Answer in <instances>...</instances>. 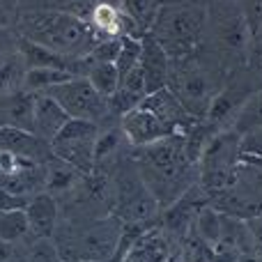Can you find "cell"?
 <instances>
[{"mask_svg":"<svg viewBox=\"0 0 262 262\" xmlns=\"http://www.w3.org/2000/svg\"><path fill=\"white\" fill-rule=\"evenodd\" d=\"M134 166L159 203V209L170 207L198 182V168L186 154L184 134H172L145 147H134Z\"/></svg>","mask_w":262,"mask_h":262,"instance_id":"6da1fadb","label":"cell"},{"mask_svg":"<svg viewBox=\"0 0 262 262\" xmlns=\"http://www.w3.org/2000/svg\"><path fill=\"white\" fill-rule=\"evenodd\" d=\"M18 35L69 60L88 58L99 41L88 18L64 9H26L18 14Z\"/></svg>","mask_w":262,"mask_h":262,"instance_id":"7a4b0ae2","label":"cell"},{"mask_svg":"<svg viewBox=\"0 0 262 262\" xmlns=\"http://www.w3.org/2000/svg\"><path fill=\"white\" fill-rule=\"evenodd\" d=\"M149 35L168 58H186L203 46L207 35V7L195 0H182V3H163L157 7Z\"/></svg>","mask_w":262,"mask_h":262,"instance_id":"3957f363","label":"cell"},{"mask_svg":"<svg viewBox=\"0 0 262 262\" xmlns=\"http://www.w3.org/2000/svg\"><path fill=\"white\" fill-rule=\"evenodd\" d=\"M212 41L214 60L221 69L239 67L246 62L253 32L246 21L242 3L237 0H214L207 5V35Z\"/></svg>","mask_w":262,"mask_h":262,"instance_id":"277c9868","label":"cell"},{"mask_svg":"<svg viewBox=\"0 0 262 262\" xmlns=\"http://www.w3.org/2000/svg\"><path fill=\"white\" fill-rule=\"evenodd\" d=\"M219 72L223 69L214 58L209 62H203L195 53L175 58L170 60L168 69V90L177 97L186 113L193 115L195 120H205L212 99L223 88L219 81Z\"/></svg>","mask_w":262,"mask_h":262,"instance_id":"5b68a950","label":"cell"},{"mask_svg":"<svg viewBox=\"0 0 262 262\" xmlns=\"http://www.w3.org/2000/svg\"><path fill=\"white\" fill-rule=\"evenodd\" d=\"M242 163V140L232 129H221L207 140L198 163V184L212 198L232 182Z\"/></svg>","mask_w":262,"mask_h":262,"instance_id":"8992f818","label":"cell"},{"mask_svg":"<svg viewBox=\"0 0 262 262\" xmlns=\"http://www.w3.org/2000/svg\"><path fill=\"white\" fill-rule=\"evenodd\" d=\"M120 235H122V221L118 216H108L58 242V249L62 262H113Z\"/></svg>","mask_w":262,"mask_h":262,"instance_id":"52a82bcc","label":"cell"},{"mask_svg":"<svg viewBox=\"0 0 262 262\" xmlns=\"http://www.w3.org/2000/svg\"><path fill=\"white\" fill-rule=\"evenodd\" d=\"M212 205L219 212L244 221L262 214V168L242 161L230 184L212 195Z\"/></svg>","mask_w":262,"mask_h":262,"instance_id":"ba28073f","label":"cell"},{"mask_svg":"<svg viewBox=\"0 0 262 262\" xmlns=\"http://www.w3.org/2000/svg\"><path fill=\"white\" fill-rule=\"evenodd\" d=\"M46 95L53 97L72 120H85V122L99 124L101 120L113 115L111 101L104 95H99L85 76L69 78V81L51 88Z\"/></svg>","mask_w":262,"mask_h":262,"instance_id":"9c48e42d","label":"cell"},{"mask_svg":"<svg viewBox=\"0 0 262 262\" xmlns=\"http://www.w3.org/2000/svg\"><path fill=\"white\" fill-rule=\"evenodd\" d=\"M99 136V124L85 122V120H72L60 129V134L53 138L51 149L58 159L72 163L83 175L95 172V145Z\"/></svg>","mask_w":262,"mask_h":262,"instance_id":"30bf717a","label":"cell"},{"mask_svg":"<svg viewBox=\"0 0 262 262\" xmlns=\"http://www.w3.org/2000/svg\"><path fill=\"white\" fill-rule=\"evenodd\" d=\"M115 193V216L122 223H152L159 212V203L145 182L140 180L138 170H124L118 175L113 186Z\"/></svg>","mask_w":262,"mask_h":262,"instance_id":"8fae6325","label":"cell"},{"mask_svg":"<svg viewBox=\"0 0 262 262\" xmlns=\"http://www.w3.org/2000/svg\"><path fill=\"white\" fill-rule=\"evenodd\" d=\"M120 129H122L129 147H145V145L175 134L159 115H154L152 111L140 104L120 118Z\"/></svg>","mask_w":262,"mask_h":262,"instance_id":"7c38bea8","label":"cell"},{"mask_svg":"<svg viewBox=\"0 0 262 262\" xmlns=\"http://www.w3.org/2000/svg\"><path fill=\"white\" fill-rule=\"evenodd\" d=\"M209 203H212L209 193L195 182L184 195H180L170 207H166V214H163V230H168L175 237H184L186 232L193 228V221H195V216H198V212Z\"/></svg>","mask_w":262,"mask_h":262,"instance_id":"4fadbf2b","label":"cell"},{"mask_svg":"<svg viewBox=\"0 0 262 262\" xmlns=\"http://www.w3.org/2000/svg\"><path fill=\"white\" fill-rule=\"evenodd\" d=\"M230 129L242 140V157L244 154H262V90L249 95L242 104Z\"/></svg>","mask_w":262,"mask_h":262,"instance_id":"5bb4252c","label":"cell"},{"mask_svg":"<svg viewBox=\"0 0 262 262\" xmlns=\"http://www.w3.org/2000/svg\"><path fill=\"white\" fill-rule=\"evenodd\" d=\"M0 152L16 154V157L35 163H46L53 157L51 145L41 140L39 136L18 127H5V124H0Z\"/></svg>","mask_w":262,"mask_h":262,"instance_id":"9a60e30c","label":"cell"},{"mask_svg":"<svg viewBox=\"0 0 262 262\" xmlns=\"http://www.w3.org/2000/svg\"><path fill=\"white\" fill-rule=\"evenodd\" d=\"M138 69H140V74H143V81H145V90H147V95L168 88V69H170V58H168V53L149 35L140 37Z\"/></svg>","mask_w":262,"mask_h":262,"instance_id":"2e32d148","label":"cell"},{"mask_svg":"<svg viewBox=\"0 0 262 262\" xmlns=\"http://www.w3.org/2000/svg\"><path fill=\"white\" fill-rule=\"evenodd\" d=\"M140 106H145V108H149L154 115H159L175 134H184L186 129H191L195 122H198L193 115L186 113V108L177 101V97L172 95L168 88L147 95L143 101H140Z\"/></svg>","mask_w":262,"mask_h":262,"instance_id":"e0dca14e","label":"cell"},{"mask_svg":"<svg viewBox=\"0 0 262 262\" xmlns=\"http://www.w3.org/2000/svg\"><path fill=\"white\" fill-rule=\"evenodd\" d=\"M251 90L244 85H223L219 90V95L212 99L209 104V111L205 115V122L212 124L214 129H230L232 120L237 118L242 104L249 99Z\"/></svg>","mask_w":262,"mask_h":262,"instance_id":"ac0fdd59","label":"cell"},{"mask_svg":"<svg viewBox=\"0 0 262 262\" xmlns=\"http://www.w3.org/2000/svg\"><path fill=\"white\" fill-rule=\"evenodd\" d=\"M67 122L69 115L64 113V108L53 97H49L46 92L35 97V122H32V134L35 136H39L41 140L51 145Z\"/></svg>","mask_w":262,"mask_h":262,"instance_id":"d6986e66","label":"cell"},{"mask_svg":"<svg viewBox=\"0 0 262 262\" xmlns=\"http://www.w3.org/2000/svg\"><path fill=\"white\" fill-rule=\"evenodd\" d=\"M28 223H30V235L35 239L51 237L58 228V203L51 193H35L28 200Z\"/></svg>","mask_w":262,"mask_h":262,"instance_id":"ffe728a7","label":"cell"},{"mask_svg":"<svg viewBox=\"0 0 262 262\" xmlns=\"http://www.w3.org/2000/svg\"><path fill=\"white\" fill-rule=\"evenodd\" d=\"M83 177L85 175L81 170H76L72 163L58 159L55 154L44 163V186H46V193H51V195L67 193V191L81 186Z\"/></svg>","mask_w":262,"mask_h":262,"instance_id":"44dd1931","label":"cell"},{"mask_svg":"<svg viewBox=\"0 0 262 262\" xmlns=\"http://www.w3.org/2000/svg\"><path fill=\"white\" fill-rule=\"evenodd\" d=\"M74 78V74L64 72V69H53V67H37V69H28L26 78H23V90L41 95L49 92L51 88L60 85V83Z\"/></svg>","mask_w":262,"mask_h":262,"instance_id":"7402d4cb","label":"cell"},{"mask_svg":"<svg viewBox=\"0 0 262 262\" xmlns=\"http://www.w3.org/2000/svg\"><path fill=\"white\" fill-rule=\"evenodd\" d=\"M85 78L95 85V90L99 95H104L106 99H113V95L120 88V72L115 67V62H90Z\"/></svg>","mask_w":262,"mask_h":262,"instance_id":"603a6c76","label":"cell"},{"mask_svg":"<svg viewBox=\"0 0 262 262\" xmlns=\"http://www.w3.org/2000/svg\"><path fill=\"white\" fill-rule=\"evenodd\" d=\"M221 219H223V214L209 203L200 209L193 221V232L209 249H214V246L219 244V239H221Z\"/></svg>","mask_w":262,"mask_h":262,"instance_id":"cb8c5ba5","label":"cell"},{"mask_svg":"<svg viewBox=\"0 0 262 262\" xmlns=\"http://www.w3.org/2000/svg\"><path fill=\"white\" fill-rule=\"evenodd\" d=\"M26 64L21 53H12L0 58V95H12L23 90V78H26Z\"/></svg>","mask_w":262,"mask_h":262,"instance_id":"d4e9b609","label":"cell"},{"mask_svg":"<svg viewBox=\"0 0 262 262\" xmlns=\"http://www.w3.org/2000/svg\"><path fill=\"white\" fill-rule=\"evenodd\" d=\"M28 235H30V223H28L26 209L0 212V239L14 246L16 242L26 239Z\"/></svg>","mask_w":262,"mask_h":262,"instance_id":"484cf974","label":"cell"},{"mask_svg":"<svg viewBox=\"0 0 262 262\" xmlns=\"http://www.w3.org/2000/svg\"><path fill=\"white\" fill-rule=\"evenodd\" d=\"M159 3L157 0H120V9L136 23L140 32H147L149 30V23H152L154 14H157Z\"/></svg>","mask_w":262,"mask_h":262,"instance_id":"4316f807","label":"cell"},{"mask_svg":"<svg viewBox=\"0 0 262 262\" xmlns=\"http://www.w3.org/2000/svg\"><path fill=\"white\" fill-rule=\"evenodd\" d=\"M182 239H184V246H182V255H180L182 262H214L212 249H209V246L205 244V242L200 239L198 235H195L193 228H191V230L186 232Z\"/></svg>","mask_w":262,"mask_h":262,"instance_id":"83f0119b","label":"cell"},{"mask_svg":"<svg viewBox=\"0 0 262 262\" xmlns=\"http://www.w3.org/2000/svg\"><path fill=\"white\" fill-rule=\"evenodd\" d=\"M138 60H140V37H131V35L122 37V46H120L118 60H115L120 78L127 76L131 69L138 67Z\"/></svg>","mask_w":262,"mask_h":262,"instance_id":"f1b7e54d","label":"cell"},{"mask_svg":"<svg viewBox=\"0 0 262 262\" xmlns=\"http://www.w3.org/2000/svg\"><path fill=\"white\" fill-rule=\"evenodd\" d=\"M122 140H127L124 138V134H122V129L99 131V136H97V145H95V166L113 157V154L120 149Z\"/></svg>","mask_w":262,"mask_h":262,"instance_id":"f546056e","label":"cell"},{"mask_svg":"<svg viewBox=\"0 0 262 262\" xmlns=\"http://www.w3.org/2000/svg\"><path fill=\"white\" fill-rule=\"evenodd\" d=\"M26 262H62V255H60L58 242H53L51 237H41V239H35L28 249Z\"/></svg>","mask_w":262,"mask_h":262,"instance_id":"4dcf8cb0","label":"cell"},{"mask_svg":"<svg viewBox=\"0 0 262 262\" xmlns=\"http://www.w3.org/2000/svg\"><path fill=\"white\" fill-rule=\"evenodd\" d=\"M122 39H101L97 41V46L92 49V53L88 55V62H115L120 53Z\"/></svg>","mask_w":262,"mask_h":262,"instance_id":"1f68e13d","label":"cell"},{"mask_svg":"<svg viewBox=\"0 0 262 262\" xmlns=\"http://www.w3.org/2000/svg\"><path fill=\"white\" fill-rule=\"evenodd\" d=\"M242 9L246 14L251 32H255L262 26V0H242Z\"/></svg>","mask_w":262,"mask_h":262,"instance_id":"d6a6232c","label":"cell"},{"mask_svg":"<svg viewBox=\"0 0 262 262\" xmlns=\"http://www.w3.org/2000/svg\"><path fill=\"white\" fill-rule=\"evenodd\" d=\"M18 39L21 37L16 32H12L7 26H0V58L18 53Z\"/></svg>","mask_w":262,"mask_h":262,"instance_id":"836d02e7","label":"cell"},{"mask_svg":"<svg viewBox=\"0 0 262 262\" xmlns=\"http://www.w3.org/2000/svg\"><path fill=\"white\" fill-rule=\"evenodd\" d=\"M30 195H16L9 193V191L0 189V212H7V209H26Z\"/></svg>","mask_w":262,"mask_h":262,"instance_id":"e575fe53","label":"cell"},{"mask_svg":"<svg viewBox=\"0 0 262 262\" xmlns=\"http://www.w3.org/2000/svg\"><path fill=\"white\" fill-rule=\"evenodd\" d=\"M246 228H249V232H251V239H253L255 251L262 253V214L246 219Z\"/></svg>","mask_w":262,"mask_h":262,"instance_id":"d590c367","label":"cell"},{"mask_svg":"<svg viewBox=\"0 0 262 262\" xmlns=\"http://www.w3.org/2000/svg\"><path fill=\"white\" fill-rule=\"evenodd\" d=\"M249 58L253 60V64L258 69H262V26L253 32V39H251V51H249Z\"/></svg>","mask_w":262,"mask_h":262,"instance_id":"8d00e7d4","label":"cell"},{"mask_svg":"<svg viewBox=\"0 0 262 262\" xmlns=\"http://www.w3.org/2000/svg\"><path fill=\"white\" fill-rule=\"evenodd\" d=\"M242 161L249 163V166H255V168H262V154H244Z\"/></svg>","mask_w":262,"mask_h":262,"instance_id":"74e56055","label":"cell"},{"mask_svg":"<svg viewBox=\"0 0 262 262\" xmlns=\"http://www.w3.org/2000/svg\"><path fill=\"white\" fill-rule=\"evenodd\" d=\"M7 9H5V5H3V0H0V26H7Z\"/></svg>","mask_w":262,"mask_h":262,"instance_id":"f35d334b","label":"cell"},{"mask_svg":"<svg viewBox=\"0 0 262 262\" xmlns=\"http://www.w3.org/2000/svg\"><path fill=\"white\" fill-rule=\"evenodd\" d=\"M3 5H5V9H7V12H14V9L18 7V0H3Z\"/></svg>","mask_w":262,"mask_h":262,"instance_id":"ab89813d","label":"cell"},{"mask_svg":"<svg viewBox=\"0 0 262 262\" xmlns=\"http://www.w3.org/2000/svg\"><path fill=\"white\" fill-rule=\"evenodd\" d=\"M97 3H113V0H97Z\"/></svg>","mask_w":262,"mask_h":262,"instance_id":"60d3db41","label":"cell"},{"mask_svg":"<svg viewBox=\"0 0 262 262\" xmlns=\"http://www.w3.org/2000/svg\"><path fill=\"white\" fill-rule=\"evenodd\" d=\"M237 3H242V0H237Z\"/></svg>","mask_w":262,"mask_h":262,"instance_id":"b9f144b4","label":"cell"}]
</instances>
